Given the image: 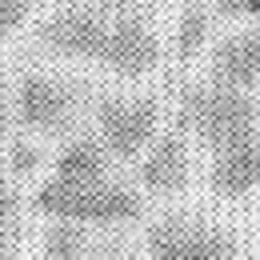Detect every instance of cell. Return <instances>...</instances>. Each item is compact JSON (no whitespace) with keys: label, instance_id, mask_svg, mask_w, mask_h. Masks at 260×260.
<instances>
[{"label":"cell","instance_id":"cell-1","mask_svg":"<svg viewBox=\"0 0 260 260\" xmlns=\"http://www.w3.org/2000/svg\"><path fill=\"white\" fill-rule=\"evenodd\" d=\"M176 120L184 128H192L204 144H212L216 152H224L232 144H244L248 136H256V104L244 88L208 84V88L184 92Z\"/></svg>","mask_w":260,"mask_h":260},{"label":"cell","instance_id":"cell-2","mask_svg":"<svg viewBox=\"0 0 260 260\" xmlns=\"http://www.w3.org/2000/svg\"><path fill=\"white\" fill-rule=\"evenodd\" d=\"M148 248H152V260H228L236 252L228 232L188 224L180 216H168V220H160L152 228Z\"/></svg>","mask_w":260,"mask_h":260},{"label":"cell","instance_id":"cell-3","mask_svg":"<svg viewBox=\"0 0 260 260\" xmlns=\"http://www.w3.org/2000/svg\"><path fill=\"white\" fill-rule=\"evenodd\" d=\"M156 104L148 100H104L96 112L100 124V140L112 156L128 160V156H140V148L152 140L156 132Z\"/></svg>","mask_w":260,"mask_h":260},{"label":"cell","instance_id":"cell-4","mask_svg":"<svg viewBox=\"0 0 260 260\" xmlns=\"http://www.w3.org/2000/svg\"><path fill=\"white\" fill-rule=\"evenodd\" d=\"M160 60V44L156 36L144 28V20L136 16H116L108 24V40L100 52V64L112 68L116 76H144Z\"/></svg>","mask_w":260,"mask_h":260},{"label":"cell","instance_id":"cell-5","mask_svg":"<svg viewBox=\"0 0 260 260\" xmlns=\"http://www.w3.org/2000/svg\"><path fill=\"white\" fill-rule=\"evenodd\" d=\"M104 40H108V20L88 8H68L44 28V44H52L56 52L76 56V60H100Z\"/></svg>","mask_w":260,"mask_h":260},{"label":"cell","instance_id":"cell-6","mask_svg":"<svg viewBox=\"0 0 260 260\" xmlns=\"http://www.w3.org/2000/svg\"><path fill=\"white\" fill-rule=\"evenodd\" d=\"M16 112H20V120L28 128L56 132V128H64L68 116H72V96L52 76H24L20 92H16Z\"/></svg>","mask_w":260,"mask_h":260},{"label":"cell","instance_id":"cell-7","mask_svg":"<svg viewBox=\"0 0 260 260\" xmlns=\"http://www.w3.org/2000/svg\"><path fill=\"white\" fill-rule=\"evenodd\" d=\"M212 188L220 196H244L260 188V132L248 136L244 144H232L224 152H216L212 164Z\"/></svg>","mask_w":260,"mask_h":260},{"label":"cell","instance_id":"cell-8","mask_svg":"<svg viewBox=\"0 0 260 260\" xmlns=\"http://www.w3.org/2000/svg\"><path fill=\"white\" fill-rule=\"evenodd\" d=\"M140 184L152 188V192H180L188 184V148L176 132L160 136L148 148V156L140 164Z\"/></svg>","mask_w":260,"mask_h":260},{"label":"cell","instance_id":"cell-9","mask_svg":"<svg viewBox=\"0 0 260 260\" xmlns=\"http://www.w3.org/2000/svg\"><path fill=\"white\" fill-rule=\"evenodd\" d=\"M212 72H216V84H228V88H252V84H260V36L244 32V36L224 40L216 48Z\"/></svg>","mask_w":260,"mask_h":260},{"label":"cell","instance_id":"cell-10","mask_svg":"<svg viewBox=\"0 0 260 260\" xmlns=\"http://www.w3.org/2000/svg\"><path fill=\"white\" fill-rule=\"evenodd\" d=\"M140 216V196L124 184H88L80 224H128Z\"/></svg>","mask_w":260,"mask_h":260},{"label":"cell","instance_id":"cell-11","mask_svg":"<svg viewBox=\"0 0 260 260\" xmlns=\"http://www.w3.org/2000/svg\"><path fill=\"white\" fill-rule=\"evenodd\" d=\"M56 176L68 184H100L104 180V148L96 140H72L56 160Z\"/></svg>","mask_w":260,"mask_h":260},{"label":"cell","instance_id":"cell-12","mask_svg":"<svg viewBox=\"0 0 260 260\" xmlns=\"http://www.w3.org/2000/svg\"><path fill=\"white\" fill-rule=\"evenodd\" d=\"M44 256L48 260H84L88 256V236L76 220H60L44 232Z\"/></svg>","mask_w":260,"mask_h":260},{"label":"cell","instance_id":"cell-13","mask_svg":"<svg viewBox=\"0 0 260 260\" xmlns=\"http://www.w3.org/2000/svg\"><path fill=\"white\" fill-rule=\"evenodd\" d=\"M208 28H212V16L204 8H188L176 24V56L180 60H192L196 52L208 44Z\"/></svg>","mask_w":260,"mask_h":260},{"label":"cell","instance_id":"cell-14","mask_svg":"<svg viewBox=\"0 0 260 260\" xmlns=\"http://www.w3.org/2000/svg\"><path fill=\"white\" fill-rule=\"evenodd\" d=\"M24 16H28V4L24 0H0V36L16 32L24 24Z\"/></svg>","mask_w":260,"mask_h":260},{"label":"cell","instance_id":"cell-15","mask_svg":"<svg viewBox=\"0 0 260 260\" xmlns=\"http://www.w3.org/2000/svg\"><path fill=\"white\" fill-rule=\"evenodd\" d=\"M220 12L232 20H256L260 16V0H220Z\"/></svg>","mask_w":260,"mask_h":260},{"label":"cell","instance_id":"cell-16","mask_svg":"<svg viewBox=\"0 0 260 260\" xmlns=\"http://www.w3.org/2000/svg\"><path fill=\"white\" fill-rule=\"evenodd\" d=\"M12 172H20V176H28V172H32L36 168V148L32 144H16V148H12Z\"/></svg>","mask_w":260,"mask_h":260},{"label":"cell","instance_id":"cell-17","mask_svg":"<svg viewBox=\"0 0 260 260\" xmlns=\"http://www.w3.org/2000/svg\"><path fill=\"white\" fill-rule=\"evenodd\" d=\"M8 216H12V192H8V180L0 172V244H8Z\"/></svg>","mask_w":260,"mask_h":260},{"label":"cell","instance_id":"cell-18","mask_svg":"<svg viewBox=\"0 0 260 260\" xmlns=\"http://www.w3.org/2000/svg\"><path fill=\"white\" fill-rule=\"evenodd\" d=\"M0 260H12V256H8V248H0Z\"/></svg>","mask_w":260,"mask_h":260},{"label":"cell","instance_id":"cell-19","mask_svg":"<svg viewBox=\"0 0 260 260\" xmlns=\"http://www.w3.org/2000/svg\"><path fill=\"white\" fill-rule=\"evenodd\" d=\"M0 132H4V112H0Z\"/></svg>","mask_w":260,"mask_h":260},{"label":"cell","instance_id":"cell-20","mask_svg":"<svg viewBox=\"0 0 260 260\" xmlns=\"http://www.w3.org/2000/svg\"><path fill=\"white\" fill-rule=\"evenodd\" d=\"M0 248H8V244H0Z\"/></svg>","mask_w":260,"mask_h":260},{"label":"cell","instance_id":"cell-21","mask_svg":"<svg viewBox=\"0 0 260 260\" xmlns=\"http://www.w3.org/2000/svg\"><path fill=\"white\" fill-rule=\"evenodd\" d=\"M256 36H260V28H256Z\"/></svg>","mask_w":260,"mask_h":260}]
</instances>
